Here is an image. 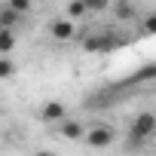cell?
<instances>
[{"label": "cell", "mask_w": 156, "mask_h": 156, "mask_svg": "<svg viewBox=\"0 0 156 156\" xmlns=\"http://www.w3.org/2000/svg\"><path fill=\"white\" fill-rule=\"evenodd\" d=\"M40 119H43V122H64V119H67V107H64L61 101L49 98V101L40 107Z\"/></svg>", "instance_id": "277c9868"}, {"label": "cell", "mask_w": 156, "mask_h": 156, "mask_svg": "<svg viewBox=\"0 0 156 156\" xmlns=\"http://www.w3.org/2000/svg\"><path fill=\"white\" fill-rule=\"evenodd\" d=\"M16 73V61L12 58H0V80H9Z\"/></svg>", "instance_id": "8fae6325"}, {"label": "cell", "mask_w": 156, "mask_h": 156, "mask_svg": "<svg viewBox=\"0 0 156 156\" xmlns=\"http://www.w3.org/2000/svg\"><path fill=\"white\" fill-rule=\"evenodd\" d=\"M58 135L67 138V141H80L86 135V129H83V122H76V119H64V122H58Z\"/></svg>", "instance_id": "8992f818"}, {"label": "cell", "mask_w": 156, "mask_h": 156, "mask_svg": "<svg viewBox=\"0 0 156 156\" xmlns=\"http://www.w3.org/2000/svg\"><path fill=\"white\" fill-rule=\"evenodd\" d=\"M0 31H3V28H0Z\"/></svg>", "instance_id": "2e32d148"}, {"label": "cell", "mask_w": 156, "mask_h": 156, "mask_svg": "<svg viewBox=\"0 0 156 156\" xmlns=\"http://www.w3.org/2000/svg\"><path fill=\"white\" fill-rule=\"evenodd\" d=\"M12 46H16V34L3 28V31H0V58H6L12 52Z\"/></svg>", "instance_id": "52a82bcc"}, {"label": "cell", "mask_w": 156, "mask_h": 156, "mask_svg": "<svg viewBox=\"0 0 156 156\" xmlns=\"http://www.w3.org/2000/svg\"><path fill=\"white\" fill-rule=\"evenodd\" d=\"M153 132H156V113H138V116L132 119V129H129V144L138 147V144H144Z\"/></svg>", "instance_id": "6da1fadb"}, {"label": "cell", "mask_w": 156, "mask_h": 156, "mask_svg": "<svg viewBox=\"0 0 156 156\" xmlns=\"http://www.w3.org/2000/svg\"><path fill=\"white\" fill-rule=\"evenodd\" d=\"M83 141H86L92 150H104V147H110V144L116 141V132H113L110 126H104V122H95L92 129H86Z\"/></svg>", "instance_id": "7a4b0ae2"}, {"label": "cell", "mask_w": 156, "mask_h": 156, "mask_svg": "<svg viewBox=\"0 0 156 156\" xmlns=\"http://www.w3.org/2000/svg\"><path fill=\"white\" fill-rule=\"evenodd\" d=\"M141 25H144V31H147V34H156V12H153V16H147Z\"/></svg>", "instance_id": "5bb4252c"}, {"label": "cell", "mask_w": 156, "mask_h": 156, "mask_svg": "<svg viewBox=\"0 0 156 156\" xmlns=\"http://www.w3.org/2000/svg\"><path fill=\"white\" fill-rule=\"evenodd\" d=\"M6 6H9V9L16 12V16H25V12L31 9V3H28V0H9V3H6Z\"/></svg>", "instance_id": "7c38bea8"}, {"label": "cell", "mask_w": 156, "mask_h": 156, "mask_svg": "<svg viewBox=\"0 0 156 156\" xmlns=\"http://www.w3.org/2000/svg\"><path fill=\"white\" fill-rule=\"evenodd\" d=\"M101 9H107L104 0H89V3H86V12H101Z\"/></svg>", "instance_id": "4fadbf2b"}, {"label": "cell", "mask_w": 156, "mask_h": 156, "mask_svg": "<svg viewBox=\"0 0 156 156\" xmlns=\"http://www.w3.org/2000/svg\"><path fill=\"white\" fill-rule=\"evenodd\" d=\"M122 40L119 37H113V34H92L89 40H86V49L89 52H110V49H116Z\"/></svg>", "instance_id": "3957f363"}, {"label": "cell", "mask_w": 156, "mask_h": 156, "mask_svg": "<svg viewBox=\"0 0 156 156\" xmlns=\"http://www.w3.org/2000/svg\"><path fill=\"white\" fill-rule=\"evenodd\" d=\"M34 156H55L52 150H34Z\"/></svg>", "instance_id": "9a60e30c"}, {"label": "cell", "mask_w": 156, "mask_h": 156, "mask_svg": "<svg viewBox=\"0 0 156 156\" xmlns=\"http://www.w3.org/2000/svg\"><path fill=\"white\" fill-rule=\"evenodd\" d=\"M153 76H156V64H147V67H138L135 70V76L129 83H144V80H153Z\"/></svg>", "instance_id": "9c48e42d"}, {"label": "cell", "mask_w": 156, "mask_h": 156, "mask_svg": "<svg viewBox=\"0 0 156 156\" xmlns=\"http://www.w3.org/2000/svg\"><path fill=\"white\" fill-rule=\"evenodd\" d=\"M113 16H116L119 22H129V19H135V6H132V3H116V6H113Z\"/></svg>", "instance_id": "30bf717a"}, {"label": "cell", "mask_w": 156, "mask_h": 156, "mask_svg": "<svg viewBox=\"0 0 156 156\" xmlns=\"http://www.w3.org/2000/svg\"><path fill=\"white\" fill-rule=\"evenodd\" d=\"M49 34H52L55 40L67 43V40H73V34H76V25H73V22H67V19L61 16V19H52V22H49Z\"/></svg>", "instance_id": "5b68a950"}, {"label": "cell", "mask_w": 156, "mask_h": 156, "mask_svg": "<svg viewBox=\"0 0 156 156\" xmlns=\"http://www.w3.org/2000/svg\"><path fill=\"white\" fill-rule=\"evenodd\" d=\"M80 16H86V3H80V0H76V3H67V9H64L67 22H76Z\"/></svg>", "instance_id": "ba28073f"}]
</instances>
